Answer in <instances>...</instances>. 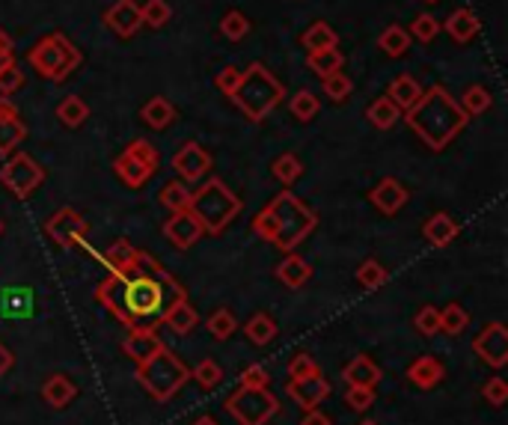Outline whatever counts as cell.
Masks as SVG:
<instances>
[{
  "label": "cell",
  "mask_w": 508,
  "mask_h": 425,
  "mask_svg": "<svg viewBox=\"0 0 508 425\" xmlns=\"http://www.w3.org/2000/svg\"><path fill=\"white\" fill-rule=\"evenodd\" d=\"M307 66L312 74L318 78H327L333 72H342L345 57L339 48H318V51H307Z\"/></svg>",
  "instance_id": "obj_30"
},
{
  "label": "cell",
  "mask_w": 508,
  "mask_h": 425,
  "mask_svg": "<svg viewBox=\"0 0 508 425\" xmlns=\"http://www.w3.org/2000/svg\"><path fill=\"white\" fill-rule=\"evenodd\" d=\"M172 167H176V173L181 176V182H200L202 176H209L211 169V155L205 152L200 143H185L179 149L176 155H172Z\"/></svg>",
  "instance_id": "obj_15"
},
{
  "label": "cell",
  "mask_w": 508,
  "mask_h": 425,
  "mask_svg": "<svg viewBox=\"0 0 508 425\" xmlns=\"http://www.w3.org/2000/svg\"><path fill=\"white\" fill-rule=\"evenodd\" d=\"M482 399L488 401L491 408H503L508 401V381L500 378V375L488 378V381H484V387H482Z\"/></svg>",
  "instance_id": "obj_52"
},
{
  "label": "cell",
  "mask_w": 508,
  "mask_h": 425,
  "mask_svg": "<svg viewBox=\"0 0 508 425\" xmlns=\"http://www.w3.org/2000/svg\"><path fill=\"white\" fill-rule=\"evenodd\" d=\"M0 315L6 322H27L36 315V295L30 285H6L0 289Z\"/></svg>",
  "instance_id": "obj_14"
},
{
  "label": "cell",
  "mask_w": 508,
  "mask_h": 425,
  "mask_svg": "<svg viewBox=\"0 0 508 425\" xmlns=\"http://www.w3.org/2000/svg\"><path fill=\"white\" fill-rule=\"evenodd\" d=\"M414 327L423 336H437L440 333V310L435 304L419 306V313L414 315Z\"/></svg>",
  "instance_id": "obj_48"
},
{
  "label": "cell",
  "mask_w": 508,
  "mask_h": 425,
  "mask_svg": "<svg viewBox=\"0 0 508 425\" xmlns=\"http://www.w3.org/2000/svg\"><path fill=\"white\" fill-rule=\"evenodd\" d=\"M21 87H24V72L18 69V63H6L4 69H0V95L9 99V95H15Z\"/></svg>",
  "instance_id": "obj_50"
},
{
  "label": "cell",
  "mask_w": 508,
  "mask_h": 425,
  "mask_svg": "<svg viewBox=\"0 0 508 425\" xmlns=\"http://www.w3.org/2000/svg\"><path fill=\"white\" fill-rule=\"evenodd\" d=\"M161 348H164V343H161L158 331H128L122 343V354L128 360H134V366H140L146 360H152Z\"/></svg>",
  "instance_id": "obj_20"
},
{
  "label": "cell",
  "mask_w": 508,
  "mask_h": 425,
  "mask_svg": "<svg viewBox=\"0 0 508 425\" xmlns=\"http://www.w3.org/2000/svg\"><path fill=\"white\" fill-rule=\"evenodd\" d=\"M473 354L493 369H503L508 363V327L503 322H493L482 327V333L473 339Z\"/></svg>",
  "instance_id": "obj_12"
},
{
  "label": "cell",
  "mask_w": 508,
  "mask_h": 425,
  "mask_svg": "<svg viewBox=\"0 0 508 425\" xmlns=\"http://www.w3.org/2000/svg\"><path fill=\"white\" fill-rule=\"evenodd\" d=\"M271 173H274L277 182H283L288 188V185H295L300 176H304V161H300L295 152H283L271 164Z\"/></svg>",
  "instance_id": "obj_40"
},
{
  "label": "cell",
  "mask_w": 508,
  "mask_h": 425,
  "mask_svg": "<svg viewBox=\"0 0 508 425\" xmlns=\"http://www.w3.org/2000/svg\"><path fill=\"white\" fill-rule=\"evenodd\" d=\"M13 363H15L13 352H9V348H6L4 343H0V378H4L9 369H13Z\"/></svg>",
  "instance_id": "obj_58"
},
{
  "label": "cell",
  "mask_w": 508,
  "mask_h": 425,
  "mask_svg": "<svg viewBox=\"0 0 508 425\" xmlns=\"http://www.w3.org/2000/svg\"><path fill=\"white\" fill-rule=\"evenodd\" d=\"M238 387H253V390H271V375L265 366H247L238 375Z\"/></svg>",
  "instance_id": "obj_53"
},
{
  "label": "cell",
  "mask_w": 508,
  "mask_h": 425,
  "mask_svg": "<svg viewBox=\"0 0 508 425\" xmlns=\"http://www.w3.org/2000/svg\"><path fill=\"white\" fill-rule=\"evenodd\" d=\"M300 425H333V420H330L324 411L312 408V411H307V413H304V420H300Z\"/></svg>",
  "instance_id": "obj_57"
},
{
  "label": "cell",
  "mask_w": 508,
  "mask_h": 425,
  "mask_svg": "<svg viewBox=\"0 0 508 425\" xmlns=\"http://www.w3.org/2000/svg\"><path fill=\"white\" fill-rule=\"evenodd\" d=\"M158 164H161L158 149L149 140H143V137H137V140L128 143L125 152L113 161V169H116V176L122 185L140 188V185H146V179L155 176Z\"/></svg>",
  "instance_id": "obj_8"
},
{
  "label": "cell",
  "mask_w": 508,
  "mask_h": 425,
  "mask_svg": "<svg viewBox=\"0 0 508 425\" xmlns=\"http://www.w3.org/2000/svg\"><path fill=\"white\" fill-rule=\"evenodd\" d=\"M0 232H4V220H0Z\"/></svg>",
  "instance_id": "obj_61"
},
{
  "label": "cell",
  "mask_w": 508,
  "mask_h": 425,
  "mask_svg": "<svg viewBox=\"0 0 508 425\" xmlns=\"http://www.w3.org/2000/svg\"><path fill=\"white\" fill-rule=\"evenodd\" d=\"M425 4H437V0H425Z\"/></svg>",
  "instance_id": "obj_62"
},
{
  "label": "cell",
  "mask_w": 508,
  "mask_h": 425,
  "mask_svg": "<svg viewBox=\"0 0 508 425\" xmlns=\"http://www.w3.org/2000/svg\"><path fill=\"white\" fill-rule=\"evenodd\" d=\"M137 381L149 396L164 405V401H170L190 381V369L185 366V360L176 357L164 345L152 360L137 366Z\"/></svg>",
  "instance_id": "obj_6"
},
{
  "label": "cell",
  "mask_w": 508,
  "mask_h": 425,
  "mask_svg": "<svg viewBox=\"0 0 508 425\" xmlns=\"http://www.w3.org/2000/svg\"><path fill=\"white\" fill-rule=\"evenodd\" d=\"M220 34L230 42H241L247 34H250V18H247L244 13H238V9H232V13H226L220 18Z\"/></svg>",
  "instance_id": "obj_46"
},
{
  "label": "cell",
  "mask_w": 508,
  "mask_h": 425,
  "mask_svg": "<svg viewBox=\"0 0 508 425\" xmlns=\"http://www.w3.org/2000/svg\"><path fill=\"white\" fill-rule=\"evenodd\" d=\"M407 188L398 182V179H393V176H386V179H381V182H377L372 190H369V199H372V206L381 211V215H398V211L405 208V203H407Z\"/></svg>",
  "instance_id": "obj_18"
},
{
  "label": "cell",
  "mask_w": 508,
  "mask_h": 425,
  "mask_svg": "<svg viewBox=\"0 0 508 425\" xmlns=\"http://www.w3.org/2000/svg\"><path fill=\"white\" fill-rule=\"evenodd\" d=\"M170 18H172V6L167 0H146L140 6V24L143 27H164Z\"/></svg>",
  "instance_id": "obj_43"
},
{
  "label": "cell",
  "mask_w": 508,
  "mask_h": 425,
  "mask_svg": "<svg viewBox=\"0 0 508 425\" xmlns=\"http://www.w3.org/2000/svg\"><path fill=\"white\" fill-rule=\"evenodd\" d=\"M470 327V313L461 304H446L440 310V333L446 336H461Z\"/></svg>",
  "instance_id": "obj_39"
},
{
  "label": "cell",
  "mask_w": 508,
  "mask_h": 425,
  "mask_svg": "<svg viewBox=\"0 0 508 425\" xmlns=\"http://www.w3.org/2000/svg\"><path fill=\"white\" fill-rule=\"evenodd\" d=\"M190 378L197 381V384L202 390H214V387H220V381H223V369L214 363V360H200V366L197 369H190Z\"/></svg>",
  "instance_id": "obj_47"
},
{
  "label": "cell",
  "mask_w": 508,
  "mask_h": 425,
  "mask_svg": "<svg viewBox=\"0 0 508 425\" xmlns=\"http://www.w3.org/2000/svg\"><path fill=\"white\" fill-rule=\"evenodd\" d=\"M226 411H230L241 425H265L279 413V401L271 390L238 387L232 396L226 399Z\"/></svg>",
  "instance_id": "obj_9"
},
{
  "label": "cell",
  "mask_w": 508,
  "mask_h": 425,
  "mask_svg": "<svg viewBox=\"0 0 508 425\" xmlns=\"http://www.w3.org/2000/svg\"><path fill=\"white\" fill-rule=\"evenodd\" d=\"M27 63L45 81L63 83L83 63V54H81V48H74V42L66 34H48L30 48Z\"/></svg>",
  "instance_id": "obj_7"
},
{
  "label": "cell",
  "mask_w": 508,
  "mask_h": 425,
  "mask_svg": "<svg viewBox=\"0 0 508 425\" xmlns=\"http://www.w3.org/2000/svg\"><path fill=\"white\" fill-rule=\"evenodd\" d=\"M271 211H274V238L279 250L291 253L300 241H307V236L318 227V215L309 206H304L300 199L291 194V190H279L271 199Z\"/></svg>",
  "instance_id": "obj_4"
},
{
  "label": "cell",
  "mask_w": 508,
  "mask_h": 425,
  "mask_svg": "<svg viewBox=\"0 0 508 425\" xmlns=\"http://www.w3.org/2000/svg\"><path fill=\"white\" fill-rule=\"evenodd\" d=\"M137 247L128 238H119V241H113L111 247H107V253L102 256V262L107 265V274H122V271H128L132 268V265L137 262Z\"/></svg>",
  "instance_id": "obj_28"
},
{
  "label": "cell",
  "mask_w": 508,
  "mask_h": 425,
  "mask_svg": "<svg viewBox=\"0 0 508 425\" xmlns=\"http://www.w3.org/2000/svg\"><path fill=\"white\" fill-rule=\"evenodd\" d=\"M443 378H446V369H443V363L435 354L416 357L414 363L407 366V381L419 390H435L437 384H443Z\"/></svg>",
  "instance_id": "obj_22"
},
{
  "label": "cell",
  "mask_w": 508,
  "mask_h": 425,
  "mask_svg": "<svg viewBox=\"0 0 508 425\" xmlns=\"http://www.w3.org/2000/svg\"><path fill=\"white\" fill-rule=\"evenodd\" d=\"M197 322H200V315H197V310H193V306L188 304V297L172 306V310L167 313V318H164V324L170 327L172 333H179V336H188V333L193 331V327H197Z\"/></svg>",
  "instance_id": "obj_33"
},
{
  "label": "cell",
  "mask_w": 508,
  "mask_h": 425,
  "mask_svg": "<svg viewBox=\"0 0 508 425\" xmlns=\"http://www.w3.org/2000/svg\"><path fill=\"white\" fill-rule=\"evenodd\" d=\"M345 405H348L351 411H357V413H366L375 405V390H369V387H348V392H345Z\"/></svg>",
  "instance_id": "obj_54"
},
{
  "label": "cell",
  "mask_w": 508,
  "mask_h": 425,
  "mask_svg": "<svg viewBox=\"0 0 508 425\" xmlns=\"http://www.w3.org/2000/svg\"><path fill=\"white\" fill-rule=\"evenodd\" d=\"M0 182H4V188H9L13 197L27 199L36 194L42 182H45V167H42L34 155L15 152L4 167H0Z\"/></svg>",
  "instance_id": "obj_10"
},
{
  "label": "cell",
  "mask_w": 508,
  "mask_h": 425,
  "mask_svg": "<svg viewBox=\"0 0 508 425\" xmlns=\"http://www.w3.org/2000/svg\"><path fill=\"white\" fill-rule=\"evenodd\" d=\"M461 111L467 113V116H482V113H488L491 111V90L488 87H482V83H473V87L461 95Z\"/></svg>",
  "instance_id": "obj_41"
},
{
  "label": "cell",
  "mask_w": 508,
  "mask_h": 425,
  "mask_svg": "<svg viewBox=\"0 0 508 425\" xmlns=\"http://www.w3.org/2000/svg\"><path fill=\"white\" fill-rule=\"evenodd\" d=\"M405 113L407 129L435 152L446 149L470 122V116L461 111V104L452 99L449 90L437 87V83L431 90H423V99Z\"/></svg>",
  "instance_id": "obj_2"
},
{
  "label": "cell",
  "mask_w": 508,
  "mask_h": 425,
  "mask_svg": "<svg viewBox=\"0 0 508 425\" xmlns=\"http://www.w3.org/2000/svg\"><path fill=\"white\" fill-rule=\"evenodd\" d=\"M193 425H220L218 420H214V417H200L197 422H193Z\"/></svg>",
  "instance_id": "obj_59"
},
{
  "label": "cell",
  "mask_w": 508,
  "mask_h": 425,
  "mask_svg": "<svg viewBox=\"0 0 508 425\" xmlns=\"http://www.w3.org/2000/svg\"><path fill=\"white\" fill-rule=\"evenodd\" d=\"M205 236L200 217L193 215V211H176V215H170V220L164 223V238L172 244L176 250H190L193 244Z\"/></svg>",
  "instance_id": "obj_13"
},
{
  "label": "cell",
  "mask_w": 508,
  "mask_h": 425,
  "mask_svg": "<svg viewBox=\"0 0 508 425\" xmlns=\"http://www.w3.org/2000/svg\"><path fill=\"white\" fill-rule=\"evenodd\" d=\"M140 120H143V125H149L152 131H164L167 125L176 122V108H172L170 99H164V95H155V99H149L143 104Z\"/></svg>",
  "instance_id": "obj_24"
},
{
  "label": "cell",
  "mask_w": 508,
  "mask_h": 425,
  "mask_svg": "<svg viewBox=\"0 0 508 425\" xmlns=\"http://www.w3.org/2000/svg\"><path fill=\"white\" fill-rule=\"evenodd\" d=\"M390 101L396 104L398 111H410L414 104L423 99V87H419V81L416 78H410V74H398V78L390 83Z\"/></svg>",
  "instance_id": "obj_27"
},
{
  "label": "cell",
  "mask_w": 508,
  "mask_h": 425,
  "mask_svg": "<svg viewBox=\"0 0 508 425\" xmlns=\"http://www.w3.org/2000/svg\"><path fill=\"white\" fill-rule=\"evenodd\" d=\"M104 24L113 30L119 39H132L143 24H140V6L134 0H116L104 13Z\"/></svg>",
  "instance_id": "obj_19"
},
{
  "label": "cell",
  "mask_w": 508,
  "mask_h": 425,
  "mask_svg": "<svg viewBox=\"0 0 508 425\" xmlns=\"http://www.w3.org/2000/svg\"><path fill=\"white\" fill-rule=\"evenodd\" d=\"M440 27H446V34L464 45V42L475 39V34H479V18H475V13H473L470 6H461V9H455V13H452L446 21H443Z\"/></svg>",
  "instance_id": "obj_25"
},
{
  "label": "cell",
  "mask_w": 508,
  "mask_h": 425,
  "mask_svg": "<svg viewBox=\"0 0 508 425\" xmlns=\"http://www.w3.org/2000/svg\"><path fill=\"white\" fill-rule=\"evenodd\" d=\"M337 30H333L327 21H316V24H309L304 30V36H300V45L307 51H318V48H337Z\"/></svg>",
  "instance_id": "obj_36"
},
{
  "label": "cell",
  "mask_w": 508,
  "mask_h": 425,
  "mask_svg": "<svg viewBox=\"0 0 508 425\" xmlns=\"http://www.w3.org/2000/svg\"><path fill=\"white\" fill-rule=\"evenodd\" d=\"M321 90H324V95H327L330 101L342 104V101H345V99H348V95H351L354 83H351V78H348V74H342V72H333V74H327V78H321Z\"/></svg>",
  "instance_id": "obj_45"
},
{
  "label": "cell",
  "mask_w": 508,
  "mask_h": 425,
  "mask_svg": "<svg viewBox=\"0 0 508 425\" xmlns=\"http://www.w3.org/2000/svg\"><path fill=\"white\" fill-rule=\"evenodd\" d=\"M366 116L372 120L375 129H381V131H390L393 125L402 120V111L396 108V104L390 101V95H381V99H375L369 104V111H366Z\"/></svg>",
  "instance_id": "obj_34"
},
{
  "label": "cell",
  "mask_w": 508,
  "mask_h": 425,
  "mask_svg": "<svg viewBox=\"0 0 508 425\" xmlns=\"http://www.w3.org/2000/svg\"><path fill=\"white\" fill-rule=\"evenodd\" d=\"M342 378L348 381V387H369V390H375L377 381H381V366H377L372 357L357 354L351 363L342 369Z\"/></svg>",
  "instance_id": "obj_23"
},
{
  "label": "cell",
  "mask_w": 508,
  "mask_h": 425,
  "mask_svg": "<svg viewBox=\"0 0 508 425\" xmlns=\"http://www.w3.org/2000/svg\"><path fill=\"white\" fill-rule=\"evenodd\" d=\"M244 333H247V339H250L253 345H259V348H265V345H271L274 339H277V322L268 313H256L250 322L244 324Z\"/></svg>",
  "instance_id": "obj_31"
},
{
  "label": "cell",
  "mask_w": 508,
  "mask_h": 425,
  "mask_svg": "<svg viewBox=\"0 0 508 425\" xmlns=\"http://www.w3.org/2000/svg\"><path fill=\"white\" fill-rule=\"evenodd\" d=\"M27 137V125L21 122V113L15 104L0 95V155L15 152L18 143Z\"/></svg>",
  "instance_id": "obj_17"
},
{
  "label": "cell",
  "mask_w": 508,
  "mask_h": 425,
  "mask_svg": "<svg viewBox=\"0 0 508 425\" xmlns=\"http://www.w3.org/2000/svg\"><path fill=\"white\" fill-rule=\"evenodd\" d=\"M309 375H321V366L316 363V357L300 352L288 360V381H298V378H309Z\"/></svg>",
  "instance_id": "obj_51"
},
{
  "label": "cell",
  "mask_w": 508,
  "mask_h": 425,
  "mask_svg": "<svg viewBox=\"0 0 508 425\" xmlns=\"http://www.w3.org/2000/svg\"><path fill=\"white\" fill-rule=\"evenodd\" d=\"M15 60V48H13V39H9L4 30H0V69L6 66V63Z\"/></svg>",
  "instance_id": "obj_56"
},
{
  "label": "cell",
  "mask_w": 508,
  "mask_h": 425,
  "mask_svg": "<svg viewBox=\"0 0 508 425\" xmlns=\"http://www.w3.org/2000/svg\"><path fill=\"white\" fill-rule=\"evenodd\" d=\"M312 277V268L304 256H298V253H288V256L277 265V280L286 285V289H300L307 280Z\"/></svg>",
  "instance_id": "obj_26"
},
{
  "label": "cell",
  "mask_w": 508,
  "mask_h": 425,
  "mask_svg": "<svg viewBox=\"0 0 508 425\" xmlns=\"http://www.w3.org/2000/svg\"><path fill=\"white\" fill-rule=\"evenodd\" d=\"M357 283L363 285L366 292H375V289H381V285L386 283V268L377 259H366L360 268H357Z\"/></svg>",
  "instance_id": "obj_44"
},
{
  "label": "cell",
  "mask_w": 508,
  "mask_h": 425,
  "mask_svg": "<svg viewBox=\"0 0 508 425\" xmlns=\"http://www.w3.org/2000/svg\"><path fill=\"white\" fill-rule=\"evenodd\" d=\"M190 211L200 217L205 236H220L241 215V199L223 185V179H209L190 194Z\"/></svg>",
  "instance_id": "obj_5"
},
{
  "label": "cell",
  "mask_w": 508,
  "mask_h": 425,
  "mask_svg": "<svg viewBox=\"0 0 508 425\" xmlns=\"http://www.w3.org/2000/svg\"><path fill=\"white\" fill-rule=\"evenodd\" d=\"M95 297L128 331H158L167 313L188 295L152 253L140 250L128 271L107 274L95 289Z\"/></svg>",
  "instance_id": "obj_1"
},
{
  "label": "cell",
  "mask_w": 508,
  "mask_h": 425,
  "mask_svg": "<svg viewBox=\"0 0 508 425\" xmlns=\"http://www.w3.org/2000/svg\"><path fill=\"white\" fill-rule=\"evenodd\" d=\"M377 48H381L386 57H405L407 48H410V34H407V27L390 24L381 36H377Z\"/></svg>",
  "instance_id": "obj_35"
},
{
  "label": "cell",
  "mask_w": 508,
  "mask_h": 425,
  "mask_svg": "<svg viewBox=\"0 0 508 425\" xmlns=\"http://www.w3.org/2000/svg\"><path fill=\"white\" fill-rule=\"evenodd\" d=\"M45 236L57 244L60 250H72L86 241V236H90V223H86L72 206H63L48 217Z\"/></svg>",
  "instance_id": "obj_11"
},
{
  "label": "cell",
  "mask_w": 508,
  "mask_h": 425,
  "mask_svg": "<svg viewBox=\"0 0 508 425\" xmlns=\"http://www.w3.org/2000/svg\"><path fill=\"white\" fill-rule=\"evenodd\" d=\"M205 327H209V333L218 339V343H226L235 331H238V318L232 310H226V306H220V310H214L209 315V322H205Z\"/></svg>",
  "instance_id": "obj_42"
},
{
  "label": "cell",
  "mask_w": 508,
  "mask_h": 425,
  "mask_svg": "<svg viewBox=\"0 0 508 425\" xmlns=\"http://www.w3.org/2000/svg\"><path fill=\"white\" fill-rule=\"evenodd\" d=\"M57 120L66 125V129H81V125L90 120V108H86V101L81 95H66V99L57 104Z\"/></svg>",
  "instance_id": "obj_32"
},
{
  "label": "cell",
  "mask_w": 508,
  "mask_h": 425,
  "mask_svg": "<svg viewBox=\"0 0 508 425\" xmlns=\"http://www.w3.org/2000/svg\"><path fill=\"white\" fill-rule=\"evenodd\" d=\"M288 111H291V116H295L298 122H312L318 116V111H321V101H318V95L312 90H300V92H295L288 99Z\"/></svg>",
  "instance_id": "obj_38"
},
{
  "label": "cell",
  "mask_w": 508,
  "mask_h": 425,
  "mask_svg": "<svg viewBox=\"0 0 508 425\" xmlns=\"http://www.w3.org/2000/svg\"><path fill=\"white\" fill-rule=\"evenodd\" d=\"M458 232H461L458 220L452 217L449 211H437V215H431L423 223V238L431 244V247H437V250L449 247V244L458 238Z\"/></svg>",
  "instance_id": "obj_21"
},
{
  "label": "cell",
  "mask_w": 508,
  "mask_h": 425,
  "mask_svg": "<svg viewBox=\"0 0 508 425\" xmlns=\"http://www.w3.org/2000/svg\"><path fill=\"white\" fill-rule=\"evenodd\" d=\"M407 34H410V39L431 42V39H437V34H440V21L431 13H423V15L414 18V24H410Z\"/></svg>",
  "instance_id": "obj_49"
},
{
  "label": "cell",
  "mask_w": 508,
  "mask_h": 425,
  "mask_svg": "<svg viewBox=\"0 0 508 425\" xmlns=\"http://www.w3.org/2000/svg\"><path fill=\"white\" fill-rule=\"evenodd\" d=\"M230 99L250 122H262L286 99V87L274 78L265 63H250L247 72H241V83H238Z\"/></svg>",
  "instance_id": "obj_3"
},
{
  "label": "cell",
  "mask_w": 508,
  "mask_h": 425,
  "mask_svg": "<svg viewBox=\"0 0 508 425\" xmlns=\"http://www.w3.org/2000/svg\"><path fill=\"white\" fill-rule=\"evenodd\" d=\"M238 83H241V69H235V66H226L214 74V87H218L223 95H232Z\"/></svg>",
  "instance_id": "obj_55"
},
{
  "label": "cell",
  "mask_w": 508,
  "mask_h": 425,
  "mask_svg": "<svg viewBox=\"0 0 508 425\" xmlns=\"http://www.w3.org/2000/svg\"><path fill=\"white\" fill-rule=\"evenodd\" d=\"M74 396H78V387H74L66 375H51L45 384H42V399H45V405L57 411L66 408Z\"/></svg>",
  "instance_id": "obj_29"
},
{
  "label": "cell",
  "mask_w": 508,
  "mask_h": 425,
  "mask_svg": "<svg viewBox=\"0 0 508 425\" xmlns=\"http://www.w3.org/2000/svg\"><path fill=\"white\" fill-rule=\"evenodd\" d=\"M286 392H288V399L295 401L298 408L312 411V408H318L321 401L330 396V381H324V375L286 381Z\"/></svg>",
  "instance_id": "obj_16"
},
{
  "label": "cell",
  "mask_w": 508,
  "mask_h": 425,
  "mask_svg": "<svg viewBox=\"0 0 508 425\" xmlns=\"http://www.w3.org/2000/svg\"><path fill=\"white\" fill-rule=\"evenodd\" d=\"M190 194L193 190L188 188V182H167L161 188V206H164L170 215H176V211H188L190 208Z\"/></svg>",
  "instance_id": "obj_37"
},
{
  "label": "cell",
  "mask_w": 508,
  "mask_h": 425,
  "mask_svg": "<svg viewBox=\"0 0 508 425\" xmlns=\"http://www.w3.org/2000/svg\"><path fill=\"white\" fill-rule=\"evenodd\" d=\"M360 425H377V422H372V420H366V422H360Z\"/></svg>",
  "instance_id": "obj_60"
}]
</instances>
